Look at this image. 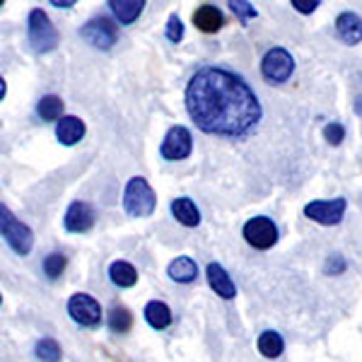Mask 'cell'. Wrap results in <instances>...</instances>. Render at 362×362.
Segmentation results:
<instances>
[{
  "mask_svg": "<svg viewBox=\"0 0 362 362\" xmlns=\"http://www.w3.org/2000/svg\"><path fill=\"white\" fill-rule=\"evenodd\" d=\"M191 148H194V140H191V131L186 126H172L167 131L165 140H162L160 155L162 160L167 162H179L186 160L191 155Z\"/></svg>",
  "mask_w": 362,
  "mask_h": 362,
  "instance_id": "obj_6",
  "label": "cell"
},
{
  "mask_svg": "<svg viewBox=\"0 0 362 362\" xmlns=\"http://www.w3.org/2000/svg\"><path fill=\"white\" fill-rule=\"evenodd\" d=\"M68 266V259L63 254H58V251H54V254H49L44 259V273L49 276L51 280H56L58 276H63V271H66Z\"/></svg>",
  "mask_w": 362,
  "mask_h": 362,
  "instance_id": "obj_25",
  "label": "cell"
},
{
  "mask_svg": "<svg viewBox=\"0 0 362 362\" xmlns=\"http://www.w3.org/2000/svg\"><path fill=\"white\" fill-rule=\"evenodd\" d=\"M109 8L121 25H133L143 13L145 3L143 0H109Z\"/></svg>",
  "mask_w": 362,
  "mask_h": 362,
  "instance_id": "obj_17",
  "label": "cell"
},
{
  "mask_svg": "<svg viewBox=\"0 0 362 362\" xmlns=\"http://www.w3.org/2000/svg\"><path fill=\"white\" fill-rule=\"evenodd\" d=\"M145 321H148L153 329L157 331H165L169 324H172V309H169V305H165V302L155 300V302H148L145 305Z\"/></svg>",
  "mask_w": 362,
  "mask_h": 362,
  "instance_id": "obj_19",
  "label": "cell"
},
{
  "mask_svg": "<svg viewBox=\"0 0 362 362\" xmlns=\"http://www.w3.org/2000/svg\"><path fill=\"white\" fill-rule=\"evenodd\" d=\"M165 37H167L172 44H179L181 39H184V22H181V17H179V15H169L167 29H165Z\"/></svg>",
  "mask_w": 362,
  "mask_h": 362,
  "instance_id": "obj_26",
  "label": "cell"
},
{
  "mask_svg": "<svg viewBox=\"0 0 362 362\" xmlns=\"http://www.w3.org/2000/svg\"><path fill=\"white\" fill-rule=\"evenodd\" d=\"M293 73H295V58L290 56V51L283 49V46H276V49H271L261 58V75H264L271 85L288 83Z\"/></svg>",
  "mask_w": 362,
  "mask_h": 362,
  "instance_id": "obj_5",
  "label": "cell"
},
{
  "mask_svg": "<svg viewBox=\"0 0 362 362\" xmlns=\"http://www.w3.org/2000/svg\"><path fill=\"white\" fill-rule=\"evenodd\" d=\"M68 314L75 324L87 326V329H95V326H99V321H102V307H99V302L92 295H85V293L70 297Z\"/></svg>",
  "mask_w": 362,
  "mask_h": 362,
  "instance_id": "obj_8",
  "label": "cell"
},
{
  "mask_svg": "<svg viewBox=\"0 0 362 362\" xmlns=\"http://www.w3.org/2000/svg\"><path fill=\"white\" fill-rule=\"evenodd\" d=\"M167 276L174 280V283H194L198 278V266L194 259L189 256H179L172 264L167 266Z\"/></svg>",
  "mask_w": 362,
  "mask_h": 362,
  "instance_id": "obj_18",
  "label": "cell"
},
{
  "mask_svg": "<svg viewBox=\"0 0 362 362\" xmlns=\"http://www.w3.org/2000/svg\"><path fill=\"white\" fill-rule=\"evenodd\" d=\"M133 326V314L128 312L126 307L116 305L109 309V329L114 331V334H128Z\"/></svg>",
  "mask_w": 362,
  "mask_h": 362,
  "instance_id": "obj_23",
  "label": "cell"
},
{
  "mask_svg": "<svg viewBox=\"0 0 362 362\" xmlns=\"http://www.w3.org/2000/svg\"><path fill=\"white\" fill-rule=\"evenodd\" d=\"M172 215L184 227H198V223H201V210H198L196 203L186 196L174 198L172 201Z\"/></svg>",
  "mask_w": 362,
  "mask_h": 362,
  "instance_id": "obj_16",
  "label": "cell"
},
{
  "mask_svg": "<svg viewBox=\"0 0 362 362\" xmlns=\"http://www.w3.org/2000/svg\"><path fill=\"white\" fill-rule=\"evenodd\" d=\"M290 5H293V8L297 10V13H302V15H312L321 3H319V0H293V3H290Z\"/></svg>",
  "mask_w": 362,
  "mask_h": 362,
  "instance_id": "obj_30",
  "label": "cell"
},
{
  "mask_svg": "<svg viewBox=\"0 0 362 362\" xmlns=\"http://www.w3.org/2000/svg\"><path fill=\"white\" fill-rule=\"evenodd\" d=\"M85 121L78 119V116H63L61 121L56 124V138L61 145H78L85 136Z\"/></svg>",
  "mask_w": 362,
  "mask_h": 362,
  "instance_id": "obj_13",
  "label": "cell"
},
{
  "mask_svg": "<svg viewBox=\"0 0 362 362\" xmlns=\"http://www.w3.org/2000/svg\"><path fill=\"white\" fill-rule=\"evenodd\" d=\"M242 235L254 249H271L278 242V227L271 218H251Z\"/></svg>",
  "mask_w": 362,
  "mask_h": 362,
  "instance_id": "obj_9",
  "label": "cell"
},
{
  "mask_svg": "<svg viewBox=\"0 0 362 362\" xmlns=\"http://www.w3.org/2000/svg\"><path fill=\"white\" fill-rule=\"evenodd\" d=\"M227 5H230V10H232V13H235L242 22H247V20H251V17L259 15V13H256L254 5L247 3V0H230Z\"/></svg>",
  "mask_w": 362,
  "mask_h": 362,
  "instance_id": "obj_27",
  "label": "cell"
},
{
  "mask_svg": "<svg viewBox=\"0 0 362 362\" xmlns=\"http://www.w3.org/2000/svg\"><path fill=\"white\" fill-rule=\"evenodd\" d=\"M109 278H112L116 288H133L138 283V271L128 261H114L109 266Z\"/></svg>",
  "mask_w": 362,
  "mask_h": 362,
  "instance_id": "obj_20",
  "label": "cell"
},
{
  "mask_svg": "<svg viewBox=\"0 0 362 362\" xmlns=\"http://www.w3.org/2000/svg\"><path fill=\"white\" fill-rule=\"evenodd\" d=\"M186 112L210 136L242 138L261 121V102L239 75L206 66L186 87Z\"/></svg>",
  "mask_w": 362,
  "mask_h": 362,
  "instance_id": "obj_1",
  "label": "cell"
},
{
  "mask_svg": "<svg viewBox=\"0 0 362 362\" xmlns=\"http://www.w3.org/2000/svg\"><path fill=\"white\" fill-rule=\"evenodd\" d=\"M194 25L196 29H201L203 34H215L223 29L225 17L215 5H201V8L194 10Z\"/></svg>",
  "mask_w": 362,
  "mask_h": 362,
  "instance_id": "obj_15",
  "label": "cell"
},
{
  "mask_svg": "<svg viewBox=\"0 0 362 362\" xmlns=\"http://www.w3.org/2000/svg\"><path fill=\"white\" fill-rule=\"evenodd\" d=\"M336 32L348 46L362 42V17L355 13H341L336 17Z\"/></svg>",
  "mask_w": 362,
  "mask_h": 362,
  "instance_id": "obj_14",
  "label": "cell"
},
{
  "mask_svg": "<svg viewBox=\"0 0 362 362\" xmlns=\"http://www.w3.org/2000/svg\"><path fill=\"white\" fill-rule=\"evenodd\" d=\"M206 278H208V285L213 288V293H218L223 300H235L237 297V285H235V280L230 278V273L225 271V266L215 264V261L208 264Z\"/></svg>",
  "mask_w": 362,
  "mask_h": 362,
  "instance_id": "obj_12",
  "label": "cell"
},
{
  "mask_svg": "<svg viewBox=\"0 0 362 362\" xmlns=\"http://www.w3.org/2000/svg\"><path fill=\"white\" fill-rule=\"evenodd\" d=\"M346 198H334V201H312L305 206V215L319 225H338L346 215Z\"/></svg>",
  "mask_w": 362,
  "mask_h": 362,
  "instance_id": "obj_10",
  "label": "cell"
},
{
  "mask_svg": "<svg viewBox=\"0 0 362 362\" xmlns=\"http://www.w3.org/2000/svg\"><path fill=\"white\" fill-rule=\"evenodd\" d=\"M27 42L34 51H37V54H49V51H54L58 46V42H61L56 27L51 25L49 15H46L42 8H34L32 13H29Z\"/></svg>",
  "mask_w": 362,
  "mask_h": 362,
  "instance_id": "obj_3",
  "label": "cell"
},
{
  "mask_svg": "<svg viewBox=\"0 0 362 362\" xmlns=\"http://www.w3.org/2000/svg\"><path fill=\"white\" fill-rule=\"evenodd\" d=\"M63 225H66V230L73 232V235H83V232L92 230V225H95V210L85 201L70 203L66 210V218H63Z\"/></svg>",
  "mask_w": 362,
  "mask_h": 362,
  "instance_id": "obj_11",
  "label": "cell"
},
{
  "mask_svg": "<svg viewBox=\"0 0 362 362\" xmlns=\"http://www.w3.org/2000/svg\"><path fill=\"white\" fill-rule=\"evenodd\" d=\"M63 109H66V102L56 95H46L39 99V104H37V114L42 121H61Z\"/></svg>",
  "mask_w": 362,
  "mask_h": 362,
  "instance_id": "obj_21",
  "label": "cell"
},
{
  "mask_svg": "<svg viewBox=\"0 0 362 362\" xmlns=\"http://www.w3.org/2000/svg\"><path fill=\"white\" fill-rule=\"evenodd\" d=\"M34 353H37V358L42 362H61L63 358V350L54 338H42L37 343V348H34Z\"/></svg>",
  "mask_w": 362,
  "mask_h": 362,
  "instance_id": "obj_24",
  "label": "cell"
},
{
  "mask_svg": "<svg viewBox=\"0 0 362 362\" xmlns=\"http://www.w3.org/2000/svg\"><path fill=\"white\" fill-rule=\"evenodd\" d=\"M283 350H285V341L278 331H264V334L259 336V353L264 355V358L276 360L283 355Z\"/></svg>",
  "mask_w": 362,
  "mask_h": 362,
  "instance_id": "obj_22",
  "label": "cell"
},
{
  "mask_svg": "<svg viewBox=\"0 0 362 362\" xmlns=\"http://www.w3.org/2000/svg\"><path fill=\"white\" fill-rule=\"evenodd\" d=\"M51 5H56V8H73V0H51Z\"/></svg>",
  "mask_w": 362,
  "mask_h": 362,
  "instance_id": "obj_31",
  "label": "cell"
},
{
  "mask_svg": "<svg viewBox=\"0 0 362 362\" xmlns=\"http://www.w3.org/2000/svg\"><path fill=\"white\" fill-rule=\"evenodd\" d=\"M324 271H326V276H341V273L346 271V261H343V256L331 254L324 264Z\"/></svg>",
  "mask_w": 362,
  "mask_h": 362,
  "instance_id": "obj_29",
  "label": "cell"
},
{
  "mask_svg": "<svg viewBox=\"0 0 362 362\" xmlns=\"http://www.w3.org/2000/svg\"><path fill=\"white\" fill-rule=\"evenodd\" d=\"M343 138H346V128L338 124V121H331V124L324 126V140L329 145H341Z\"/></svg>",
  "mask_w": 362,
  "mask_h": 362,
  "instance_id": "obj_28",
  "label": "cell"
},
{
  "mask_svg": "<svg viewBox=\"0 0 362 362\" xmlns=\"http://www.w3.org/2000/svg\"><path fill=\"white\" fill-rule=\"evenodd\" d=\"M157 208V196L153 186L148 184L143 177L128 179L124 189V210L131 218H150Z\"/></svg>",
  "mask_w": 362,
  "mask_h": 362,
  "instance_id": "obj_2",
  "label": "cell"
},
{
  "mask_svg": "<svg viewBox=\"0 0 362 362\" xmlns=\"http://www.w3.org/2000/svg\"><path fill=\"white\" fill-rule=\"evenodd\" d=\"M355 114H358L360 119H362V97L355 99Z\"/></svg>",
  "mask_w": 362,
  "mask_h": 362,
  "instance_id": "obj_32",
  "label": "cell"
},
{
  "mask_svg": "<svg viewBox=\"0 0 362 362\" xmlns=\"http://www.w3.org/2000/svg\"><path fill=\"white\" fill-rule=\"evenodd\" d=\"M80 37L85 39L87 44H92L95 49H112L116 44V37H119V29L109 17H95V20H90L87 25H83L80 29Z\"/></svg>",
  "mask_w": 362,
  "mask_h": 362,
  "instance_id": "obj_7",
  "label": "cell"
},
{
  "mask_svg": "<svg viewBox=\"0 0 362 362\" xmlns=\"http://www.w3.org/2000/svg\"><path fill=\"white\" fill-rule=\"evenodd\" d=\"M0 230H3L5 242L10 244V249H13L15 254L27 256L29 251H32V247H34V232L29 230L25 223H20V220L15 218V215L10 213L8 208H5V203L0 206Z\"/></svg>",
  "mask_w": 362,
  "mask_h": 362,
  "instance_id": "obj_4",
  "label": "cell"
}]
</instances>
